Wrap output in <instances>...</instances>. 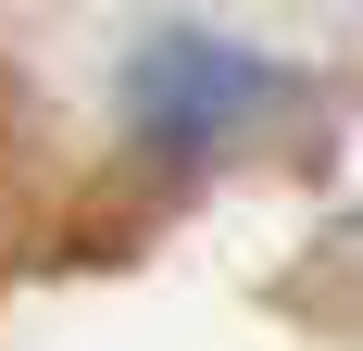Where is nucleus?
Segmentation results:
<instances>
[{
    "mask_svg": "<svg viewBox=\"0 0 363 351\" xmlns=\"http://www.w3.org/2000/svg\"><path fill=\"white\" fill-rule=\"evenodd\" d=\"M301 88L263 50H238V38H150L138 63H125V126H138L163 163H213L225 139H263L276 113H289Z\"/></svg>",
    "mask_w": 363,
    "mask_h": 351,
    "instance_id": "nucleus-1",
    "label": "nucleus"
}]
</instances>
